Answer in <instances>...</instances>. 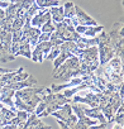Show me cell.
Here are the masks:
<instances>
[{
    "label": "cell",
    "mask_w": 124,
    "mask_h": 129,
    "mask_svg": "<svg viewBox=\"0 0 124 129\" xmlns=\"http://www.w3.org/2000/svg\"><path fill=\"white\" fill-rule=\"evenodd\" d=\"M46 87H36V86H29L24 87L20 90H17L14 94V105L17 110H24L28 114L34 113V109L37 104L41 100L42 94L44 92Z\"/></svg>",
    "instance_id": "cell-1"
},
{
    "label": "cell",
    "mask_w": 124,
    "mask_h": 129,
    "mask_svg": "<svg viewBox=\"0 0 124 129\" xmlns=\"http://www.w3.org/2000/svg\"><path fill=\"white\" fill-rule=\"evenodd\" d=\"M95 72L101 75L110 84H114V85L123 84V77H124V75H123V58L114 56L104 66H99Z\"/></svg>",
    "instance_id": "cell-2"
},
{
    "label": "cell",
    "mask_w": 124,
    "mask_h": 129,
    "mask_svg": "<svg viewBox=\"0 0 124 129\" xmlns=\"http://www.w3.org/2000/svg\"><path fill=\"white\" fill-rule=\"evenodd\" d=\"M52 76L54 80L58 81H69L72 77L84 76L82 71L80 70V58L75 54L69 57L66 61H64L59 66L52 72Z\"/></svg>",
    "instance_id": "cell-3"
},
{
    "label": "cell",
    "mask_w": 124,
    "mask_h": 129,
    "mask_svg": "<svg viewBox=\"0 0 124 129\" xmlns=\"http://www.w3.org/2000/svg\"><path fill=\"white\" fill-rule=\"evenodd\" d=\"M41 101H43L44 105H46L44 110H43L39 115H37V116L41 118V119H43V118L51 115V113L58 110L64 104L71 103V100L67 99L64 94H61L59 91H58V92H52L49 87H46L44 92H43L42 96H41Z\"/></svg>",
    "instance_id": "cell-4"
},
{
    "label": "cell",
    "mask_w": 124,
    "mask_h": 129,
    "mask_svg": "<svg viewBox=\"0 0 124 129\" xmlns=\"http://www.w3.org/2000/svg\"><path fill=\"white\" fill-rule=\"evenodd\" d=\"M98 53H99V66H104L106 62H109L114 56L115 51L109 41V34L104 29L98 34Z\"/></svg>",
    "instance_id": "cell-5"
},
{
    "label": "cell",
    "mask_w": 124,
    "mask_h": 129,
    "mask_svg": "<svg viewBox=\"0 0 124 129\" xmlns=\"http://www.w3.org/2000/svg\"><path fill=\"white\" fill-rule=\"evenodd\" d=\"M109 34V41L115 51V56L119 58H123V52H124V46H123V22H116L113 24L111 30L108 33Z\"/></svg>",
    "instance_id": "cell-6"
},
{
    "label": "cell",
    "mask_w": 124,
    "mask_h": 129,
    "mask_svg": "<svg viewBox=\"0 0 124 129\" xmlns=\"http://www.w3.org/2000/svg\"><path fill=\"white\" fill-rule=\"evenodd\" d=\"M101 95L103 92H94L90 89H86V91L80 90L71 98V103H81L90 108H95V106H99Z\"/></svg>",
    "instance_id": "cell-7"
},
{
    "label": "cell",
    "mask_w": 124,
    "mask_h": 129,
    "mask_svg": "<svg viewBox=\"0 0 124 129\" xmlns=\"http://www.w3.org/2000/svg\"><path fill=\"white\" fill-rule=\"evenodd\" d=\"M54 32L65 41H74L76 42L80 37V34L75 30V27L72 25L70 19H64L59 23H54Z\"/></svg>",
    "instance_id": "cell-8"
},
{
    "label": "cell",
    "mask_w": 124,
    "mask_h": 129,
    "mask_svg": "<svg viewBox=\"0 0 124 129\" xmlns=\"http://www.w3.org/2000/svg\"><path fill=\"white\" fill-rule=\"evenodd\" d=\"M82 105H84V104H81V103H71L72 111H74L75 115L77 116V121H76L74 129H87V128H91V126L99 124L98 120L89 118V116L84 113Z\"/></svg>",
    "instance_id": "cell-9"
},
{
    "label": "cell",
    "mask_w": 124,
    "mask_h": 129,
    "mask_svg": "<svg viewBox=\"0 0 124 129\" xmlns=\"http://www.w3.org/2000/svg\"><path fill=\"white\" fill-rule=\"evenodd\" d=\"M52 116H54L56 119H59L64 121L69 128L74 129L76 121H77V116L75 115V113L72 111V108H71V103H66L64 104L58 110L51 113Z\"/></svg>",
    "instance_id": "cell-10"
},
{
    "label": "cell",
    "mask_w": 124,
    "mask_h": 129,
    "mask_svg": "<svg viewBox=\"0 0 124 129\" xmlns=\"http://www.w3.org/2000/svg\"><path fill=\"white\" fill-rule=\"evenodd\" d=\"M29 77L28 72H24V67H19L17 71H9L0 76V89H3L7 85H10L17 81H22Z\"/></svg>",
    "instance_id": "cell-11"
},
{
    "label": "cell",
    "mask_w": 124,
    "mask_h": 129,
    "mask_svg": "<svg viewBox=\"0 0 124 129\" xmlns=\"http://www.w3.org/2000/svg\"><path fill=\"white\" fill-rule=\"evenodd\" d=\"M52 44L49 41H44V42H38L33 48H32V57L30 59L33 62L37 63H42L44 61V58L47 57L49 49H51Z\"/></svg>",
    "instance_id": "cell-12"
},
{
    "label": "cell",
    "mask_w": 124,
    "mask_h": 129,
    "mask_svg": "<svg viewBox=\"0 0 124 129\" xmlns=\"http://www.w3.org/2000/svg\"><path fill=\"white\" fill-rule=\"evenodd\" d=\"M28 115H29V114H28L27 111H24V110H17L15 116L12 119V121H10L8 125H4L3 128H5V129H17V128L23 129L24 123H25L27 119H28Z\"/></svg>",
    "instance_id": "cell-13"
},
{
    "label": "cell",
    "mask_w": 124,
    "mask_h": 129,
    "mask_svg": "<svg viewBox=\"0 0 124 129\" xmlns=\"http://www.w3.org/2000/svg\"><path fill=\"white\" fill-rule=\"evenodd\" d=\"M75 18L79 25H98V22L90 17L86 12H84L79 5H75Z\"/></svg>",
    "instance_id": "cell-14"
},
{
    "label": "cell",
    "mask_w": 124,
    "mask_h": 129,
    "mask_svg": "<svg viewBox=\"0 0 124 129\" xmlns=\"http://www.w3.org/2000/svg\"><path fill=\"white\" fill-rule=\"evenodd\" d=\"M104 29L103 25H77L75 30L82 37H96Z\"/></svg>",
    "instance_id": "cell-15"
},
{
    "label": "cell",
    "mask_w": 124,
    "mask_h": 129,
    "mask_svg": "<svg viewBox=\"0 0 124 129\" xmlns=\"http://www.w3.org/2000/svg\"><path fill=\"white\" fill-rule=\"evenodd\" d=\"M14 94H15V91L12 90V89H7V87L0 89V101H2L5 106H8L9 109L15 111L17 109H15V105H14Z\"/></svg>",
    "instance_id": "cell-16"
},
{
    "label": "cell",
    "mask_w": 124,
    "mask_h": 129,
    "mask_svg": "<svg viewBox=\"0 0 124 129\" xmlns=\"http://www.w3.org/2000/svg\"><path fill=\"white\" fill-rule=\"evenodd\" d=\"M82 109H84V113H85L89 118L98 120L100 124H109V123L106 121V119H105V116H104V114H103V111L100 110L99 106L90 108V106H87V105L84 104V105H82Z\"/></svg>",
    "instance_id": "cell-17"
},
{
    "label": "cell",
    "mask_w": 124,
    "mask_h": 129,
    "mask_svg": "<svg viewBox=\"0 0 124 129\" xmlns=\"http://www.w3.org/2000/svg\"><path fill=\"white\" fill-rule=\"evenodd\" d=\"M51 18V14H49V8L47 9H41L37 14H34L32 18H30V25L33 27H37V28H41L48 19Z\"/></svg>",
    "instance_id": "cell-18"
},
{
    "label": "cell",
    "mask_w": 124,
    "mask_h": 129,
    "mask_svg": "<svg viewBox=\"0 0 124 129\" xmlns=\"http://www.w3.org/2000/svg\"><path fill=\"white\" fill-rule=\"evenodd\" d=\"M28 128H46V129H51L52 126L51 125H46L41 118H38L34 113H30L28 115V119L27 121L24 123V126L23 129H28Z\"/></svg>",
    "instance_id": "cell-19"
},
{
    "label": "cell",
    "mask_w": 124,
    "mask_h": 129,
    "mask_svg": "<svg viewBox=\"0 0 124 129\" xmlns=\"http://www.w3.org/2000/svg\"><path fill=\"white\" fill-rule=\"evenodd\" d=\"M15 113H17V110L14 111V110H12V109H9L8 106H3L2 109H0V126H4V125H8L10 121H12V119L15 116Z\"/></svg>",
    "instance_id": "cell-20"
},
{
    "label": "cell",
    "mask_w": 124,
    "mask_h": 129,
    "mask_svg": "<svg viewBox=\"0 0 124 129\" xmlns=\"http://www.w3.org/2000/svg\"><path fill=\"white\" fill-rule=\"evenodd\" d=\"M75 43L81 49L89 48V47H92V46H98V36L96 37H82V36H80L79 39Z\"/></svg>",
    "instance_id": "cell-21"
},
{
    "label": "cell",
    "mask_w": 124,
    "mask_h": 129,
    "mask_svg": "<svg viewBox=\"0 0 124 129\" xmlns=\"http://www.w3.org/2000/svg\"><path fill=\"white\" fill-rule=\"evenodd\" d=\"M49 14L51 19L53 23H59L65 19V13H64V7L57 5V7H51L49 8Z\"/></svg>",
    "instance_id": "cell-22"
},
{
    "label": "cell",
    "mask_w": 124,
    "mask_h": 129,
    "mask_svg": "<svg viewBox=\"0 0 124 129\" xmlns=\"http://www.w3.org/2000/svg\"><path fill=\"white\" fill-rule=\"evenodd\" d=\"M123 109H124V106L120 105L111 119V123H114V128H116V129L124 128V110Z\"/></svg>",
    "instance_id": "cell-23"
},
{
    "label": "cell",
    "mask_w": 124,
    "mask_h": 129,
    "mask_svg": "<svg viewBox=\"0 0 124 129\" xmlns=\"http://www.w3.org/2000/svg\"><path fill=\"white\" fill-rule=\"evenodd\" d=\"M14 56H15V57H18V56H23V57H25V58H30V57H32V47H30L29 42H24V43H22V44L19 46L18 51L14 53Z\"/></svg>",
    "instance_id": "cell-24"
},
{
    "label": "cell",
    "mask_w": 124,
    "mask_h": 129,
    "mask_svg": "<svg viewBox=\"0 0 124 129\" xmlns=\"http://www.w3.org/2000/svg\"><path fill=\"white\" fill-rule=\"evenodd\" d=\"M61 0H36V4L41 8V9H48L51 7H57L59 5Z\"/></svg>",
    "instance_id": "cell-25"
},
{
    "label": "cell",
    "mask_w": 124,
    "mask_h": 129,
    "mask_svg": "<svg viewBox=\"0 0 124 129\" xmlns=\"http://www.w3.org/2000/svg\"><path fill=\"white\" fill-rule=\"evenodd\" d=\"M15 58H17V57H15L13 53H10L9 51H5L4 48L0 47V62H3V63H8V62L14 61Z\"/></svg>",
    "instance_id": "cell-26"
},
{
    "label": "cell",
    "mask_w": 124,
    "mask_h": 129,
    "mask_svg": "<svg viewBox=\"0 0 124 129\" xmlns=\"http://www.w3.org/2000/svg\"><path fill=\"white\" fill-rule=\"evenodd\" d=\"M64 13H65V18L66 19H71L75 17V4L72 2H67L64 5Z\"/></svg>",
    "instance_id": "cell-27"
},
{
    "label": "cell",
    "mask_w": 124,
    "mask_h": 129,
    "mask_svg": "<svg viewBox=\"0 0 124 129\" xmlns=\"http://www.w3.org/2000/svg\"><path fill=\"white\" fill-rule=\"evenodd\" d=\"M24 23H25V17H17V18H14V20L12 23V32L22 29Z\"/></svg>",
    "instance_id": "cell-28"
},
{
    "label": "cell",
    "mask_w": 124,
    "mask_h": 129,
    "mask_svg": "<svg viewBox=\"0 0 124 129\" xmlns=\"http://www.w3.org/2000/svg\"><path fill=\"white\" fill-rule=\"evenodd\" d=\"M39 10H41V8H39V7L36 4V2H34V3H33L28 9H27V12H25L24 17H25V18H32V17H33L34 14H37Z\"/></svg>",
    "instance_id": "cell-29"
},
{
    "label": "cell",
    "mask_w": 124,
    "mask_h": 129,
    "mask_svg": "<svg viewBox=\"0 0 124 129\" xmlns=\"http://www.w3.org/2000/svg\"><path fill=\"white\" fill-rule=\"evenodd\" d=\"M58 53H59V46H52L51 49H49V52H48V54H47V57H46V59L53 61L58 56Z\"/></svg>",
    "instance_id": "cell-30"
},
{
    "label": "cell",
    "mask_w": 124,
    "mask_h": 129,
    "mask_svg": "<svg viewBox=\"0 0 124 129\" xmlns=\"http://www.w3.org/2000/svg\"><path fill=\"white\" fill-rule=\"evenodd\" d=\"M39 29H41V32H48V33H52V32L54 30V23H53L52 19L49 18V19H48V20H47V22L39 28Z\"/></svg>",
    "instance_id": "cell-31"
},
{
    "label": "cell",
    "mask_w": 124,
    "mask_h": 129,
    "mask_svg": "<svg viewBox=\"0 0 124 129\" xmlns=\"http://www.w3.org/2000/svg\"><path fill=\"white\" fill-rule=\"evenodd\" d=\"M49 42H51V44L52 46H59L61 43H64V39H62L54 30L51 33V37H49Z\"/></svg>",
    "instance_id": "cell-32"
},
{
    "label": "cell",
    "mask_w": 124,
    "mask_h": 129,
    "mask_svg": "<svg viewBox=\"0 0 124 129\" xmlns=\"http://www.w3.org/2000/svg\"><path fill=\"white\" fill-rule=\"evenodd\" d=\"M56 120H57L58 125H59V126H61L62 129H69V126H67V125H66V124L64 123V121H62V120H59V119H56Z\"/></svg>",
    "instance_id": "cell-33"
},
{
    "label": "cell",
    "mask_w": 124,
    "mask_h": 129,
    "mask_svg": "<svg viewBox=\"0 0 124 129\" xmlns=\"http://www.w3.org/2000/svg\"><path fill=\"white\" fill-rule=\"evenodd\" d=\"M4 17H5V9L0 7V18H4Z\"/></svg>",
    "instance_id": "cell-34"
},
{
    "label": "cell",
    "mask_w": 124,
    "mask_h": 129,
    "mask_svg": "<svg viewBox=\"0 0 124 129\" xmlns=\"http://www.w3.org/2000/svg\"><path fill=\"white\" fill-rule=\"evenodd\" d=\"M4 2H8V3H14L15 0H4Z\"/></svg>",
    "instance_id": "cell-35"
},
{
    "label": "cell",
    "mask_w": 124,
    "mask_h": 129,
    "mask_svg": "<svg viewBox=\"0 0 124 129\" xmlns=\"http://www.w3.org/2000/svg\"><path fill=\"white\" fill-rule=\"evenodd\" d=\"M0 128H2V126H0Z\"/></svg>",
    "instance_id": "cell-36"
}]
</instances>
